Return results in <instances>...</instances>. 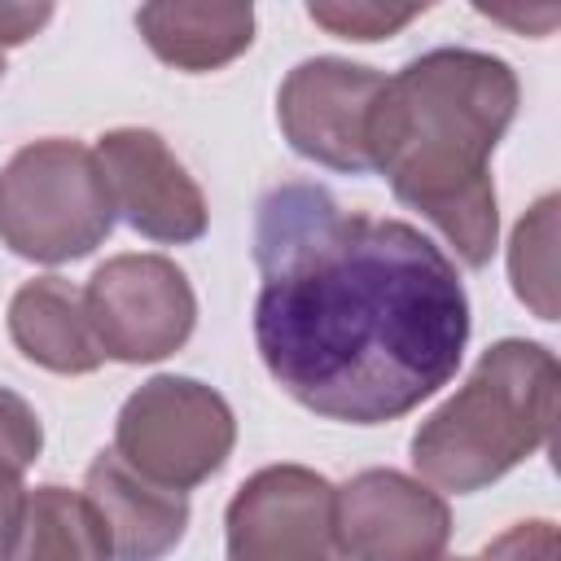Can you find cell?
Returning a JSON list of instances; mask_svg holds the SVG:
<instances>
[{
  "label": "cell",
  "instance_id": "5",
  "mask_svg": "<svg viewBox=\"0 0 561 561\" xmlns=\"http://www.w3.org/2000/svg\"><path fill=\"white\" fill-rule=\"evenodd\" d=\"M237 443V416L228 399L197 381L158 373L127 394L114 421V451L158 486L193 491L210 482Z\"/></svg>",
  "mask_w": 561,
  "mask_h": 561
},
{
  "label": "cell",
  "instance_id": "1",
  "mask_svg": "<svg viewBox=\"0 0 561 561\" xmlns=\"http://www.w3.org/2000/svg\"><path fill=\"white\" fill-rule=\"evenodd\" d=\"M254 267L259 359L324 421H399L465 359V280L408 219L346 210L324 184L289 180L254 210Z\"/></svg>",
  "mask_w": 561,
  "mask_h": 561
},
{
  "label": "cell",
  "instance_id": "22",
  "mask_svg": "<svg viewBox=\"0 0 561 561\" xmlns=\"http://www.w3.org/2000/svg\"><path fill=\"white\" fill-rule=\"evenodd\" d=\"M0 79H4V53H0Z\"/></svg>",
  "mask_w": 561,
  "mask_h": 561
},
{
  "label": "cell",
  "instance_id": "9",
  "mask_svg": "<svg viewBox=\"0 0 561 561\" xmlns=\"http://www.w3.org/2000/svg\"><path fill=\"white\" fill-rule=\"evenodd\" d=\"M96 167L114 206L131 232L153 245H193L210 228L206 193L171 145L149 127H114L96 140Z\"/></svg>",
  "mask_w": 561,
  "mask_h": 561
},
{
  "label": "cell",
  "instance_id": "21",
  "mask_svg": "<svg viewBox=\"0 0 561 561\" xmlns=\"http://www.w3.org/2000/svg\"><path fill=\"white\" fill-rule=\"evenodd\" d=\"M438 561H478V557H438Z\"/></svg>",
  "mask_w": 561,
  "mask_h": 561
},
{
  "label": "cell",
  "instance_id": "14",
  "mask_svg": "<svg viewBox=\"0 0 561 561\" xmlns=\"http://www.w3.org/2000/svg\"><path fill=\"white\" fill-rule=\"evenodd\" d=\"M0 561H110V543L83 491L48 482L26 491L18 530Z\"/></svg>",
  "mask_w": 561,
  "mask_h": 561
},
{
  "label": "cell",
  "instance_id": "13",
  "mask_svg": "<svg viewBox=\"0 0 561 561\" xmlns=\"http://www.w3.org/2000/svg\"><path fill=\"white\" fill-rule=\"evenodd\" d=\"M136 31L153 48L158 61L206 75L237 61L254 44V9L250 4H140Z\"/></svg>",
  "mask_w": 561,
  "mask_h": 561
},
{
  "label": "cell",
  "instance_id": "18",
  "mask_svg": "<svg viewBox=\"0 0 561 561\" xmlns=\"http://www.w3.org/2000/svg\"><path fill=\"white\" fill-rule=\"evenodd\" d=\"M478 561H561V535H557V522L548 517H530V522H517L508 526L504 535H495Z\"/></svg>",
  "mask_w": 561,
  "mask_h": 561
},
{
  "label": "cell",
  "instance_id": "10",
  "mask_svg": "<svg viewBox=\"0 0 561 561\" xmlns=\"http://www.w3.org/2000/svg\"><path fill=\"white\" fill-rule=\"evenodd\" d=\"M333 526L346 561H438L451 539V508L421 478L364 469L333 486Z\"/></svg>",
  "mask_w": 561,
  "mask_h": 561
},
{
  "label": "cell",
  "instance_id": "12",
  "mask_svg": "<svg viewBox=\"0 0 561 561\" xmlns=\"http://www.w3.org/2000/svg\"><path fill=\"white\" fill-rule=\"evenodd\" d=\"M9 337L31 364L57 377H88L105 364L83 289L66 276H35L9 298Z\"/></svg>",
  "mask_w": 561,
  "mask_h": 561
},
{
  "label": "cell",
  "instance_id": "2",
  "mask_svg": "<svg viewBox=\"0 0 561 561\" xmlns=\"http://www.w3.org/2000/svg\"><path fill=\"white\" fill-rule=\"evenodd\" d=\"M517 75L478 48H430L381 83L368 162L430 219L465 267H486L500 237L491 153L517 114Z\"/></svg>",
  "mask_w": 561,
  "mask_h": 561
},
{
  "label": "cell",
  "instance_id": "20",
  "mask_svg": "<svg viewBox=\"0 0 561 561\" xmlns=\"http://www.w3.org/2000/svg\"><path fill=\"white\" fill-rule=\"evenodd\" d=\"M22 504H26L22 473H18V469H9V465H0V552H4V543L13 539V530H18Z\"/></svg>",
  "mask_w": 561,
  "mask_h": 561
},
{
  "label": "cell",
  "instance_id": "19",
  "mask_svg": "<svg viewBox=\"0 0 561 561\" xmlns=\"http://www.w3.org/2000/svg\"><path fill=\"white\" fill-rule=\"evenodd\" d=\"M53 22V4H0V53L26 44Z\"/></svg>",
  "mask_w": 561,
  "mask_h": 561
},
{
  "label": "cell",
  "instance_id": "16",
  "mask_svg": "<svg viewBox=\"0 0 561 561\" xmlns=\"http://www.w3.org/2000/svg\"><path fill=\"white\" fill-rule=\"evenodd\" d=\"M430 4H377V0H311L307 18L316 26H324L337 39H355V44H373V39H390L399 35L408 22H416Z\"/></svg>",
  "mask_w": 561,
  "mask_h": 561
},
{
  "label": "cell",
  "instance_id": "4",
  "mask_svg": "<svg viewBox=\"0 0 561 561\" xmlns=\"http://www.w3.org/2000/svg\"><path fill=\"white\" fill-rule=\"evenodd\" d=\"M114 206L96 153L48 136L22 145L0 167V245L26 263H75L105 245Z\"/></svg>",
  "mask_w": 561,
  "mask_h": 561
},
{
  "label": "cell",
  "instance_id": "3",
  "mask_svg": "<svg viewBox=\"0 0 561 561\" xmlns=\"http://www.w3.org/2000/svg\"><path fill=\"white\" fill-rule=\"evenodd\" d=\"M561 368L543 342H491L465 386L412 434V469L425 486L473 495L530 460L557 421Z\"/></svg>",
  "mask_w": 561,
  "mask_h": 561
},
{
  "label": "cell",
  "instance_id": "15",
  "mask_svg": "<svg viewBox=\"0 0 561 561\" xmlns=\"http://www.w3.org/2000/svg\"><path fill=\"white\" fill-rule=\"evenodd\" d=\"M513 294L539 316L557 320V193H543L508 237Z\"/></svg>",
  "mask_w": 561,
  "mask_h": 561
},
{
  "label": "cell",
  "instance_id": "17",
  "mask_svg": "<svg viewBox=\"0 0 561 561\" xmlns=\"http://www.w3.org/2000/svg\"><path fill=\"white\" fill-rule=\"evenodd\" d=\"M39 451H44V425L35 408L9 386H0V465L26 473L39 460Z\"/></svg>",
  "mask_w": 561,
  "mask_h": 561
},
{
  "label": "cell",
  "instance_id": "8",
  "mask_svg": "<svg viewBox=\"0 0 561 561\" xmlns=\"http://www.w3.org/2000/svg\"><path fill=\"white\" fill-rule=\"evenodd\" d=\"M228 561H346L333 526V482L307 465L250 473L224 513Z\"/></svg>",
  "mask_w": 561,
  "mask_h": 561
},
{
  "label": "cell",
  "instance_id": "7",
  "mask_svg": "<svg viewBox=\"0 0 561 561\" xmlns=\"http://www.w3.org/2000/svg\"><path fill=\"white\" fill-rule=\"evenodd\" d=\"M386 75L346 57L298 61L276 92V123L289 149L342 175H368V118Z\"/></svg>",
  "mask_w": 561,
  "mask_h": 561
},
{
  "label": "cell",
  "instance_id": "6",
  "mask_svg": "<svg viewBox=\"0 0 561 561\" xmlns=\"http://www.w3.org/2000/svg\"><path fill=\"white\" fill-rule=\"evenodd\" d=\"M83 307L105 359L158 364L175 355L197 324L188 276L162 254H114L83 285Z\"/></svg>",
  "mask_w": 561,
  "mask_h": 561
},
{
  "label": "cell",
  "instance_id": "11",
  "mask_svg": "<svg viewBox=\"0 0 561 561\" xmlns=\"http://www.w3.org/2000/svg\"><path fill=\"white\" fill-rule=\"evenodd\" d=\"M83 500L92 504L110 561H162L188 535V495L149 482L114 447L101 451L83 473Z\"/></svg>",
  "mask_w": 561,
  "mask_h": 561
}]
</instances>
